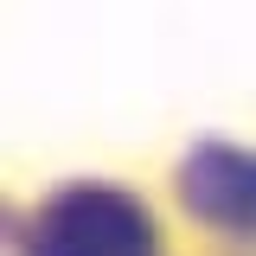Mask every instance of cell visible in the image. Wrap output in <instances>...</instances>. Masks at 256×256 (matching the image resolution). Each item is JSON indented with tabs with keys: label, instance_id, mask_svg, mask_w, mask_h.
<instances>
[{
	"label": "cell",
	"instance_id": "6da1fadb",
	"mask_svg": "<svg viewBox=\"0 0 256 256\" xmlns=\"http://www.w3.org/2000/svg\"><path fill=\"white\" fill-rule=\"evenodd\" d=\"M26 256H160L154 218L109 186H77L52 198L26 230Z\"/></svg>",
	"mask_w": 256,
	"mask_h": 256
},
{
	"label": "cell",
	"instance_id": "7a4b0ae2",
	"mask_svg": "<svg viewBox=\"0 0 256 256\" xmlns=\"http://www.w3.org/2000/svg\"><path fill=\"white\" fill-rule=\"evenodd\" d=\"M186 205L198 218L224 224V230H250L256 237V160L250 154H230V148H205V154L186 160Z\"/></svg>",
	"mask_w": 256,
	"mask_h": 256
}]
</instances>
